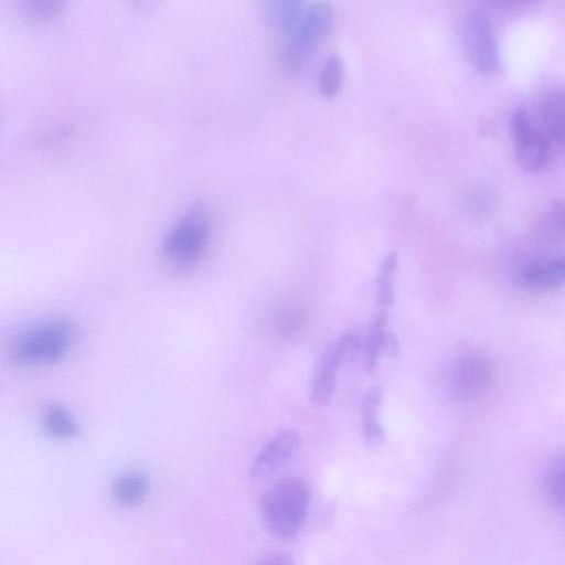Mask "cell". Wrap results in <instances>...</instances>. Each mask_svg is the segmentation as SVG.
<instances>
[{
    "instance_id": "cell-1",
    "label": "cell",
    "mask_w": 565,
    "mask_h": 565,
    "mask_svg": "<svg viewBox=\"0 0 565 565\" xmlns=\"http://www.w3.org/2000/svg\"><path fill=\"white\" fill-rule=\"evenodd\" d=\"M310 499V488L303 480L286 477L275 481L260 500L265 526L281 540L297 536L306 521Z\"/></svg>"
},
{
    "instance_id": "cell-2",
    "label": "cell",
    "mask_w": 565,
    "mask_h": 565,
    "mask_svg": "<svg viewBox=\"0 0 565 565\" xmlns=\"http://www.w3.org/2000/svg\"><path fill=\"white\" fill-rule=\"evenodd\" d=\"M334 13L327 2L308 4L297 25L285 36L279 62L288 75L299 73L332 28Z\"/></svg>"
},
{
    "instance_id": "cell-3",
    "label": "cell",
    "mask_w": 565,
    "mask_h": 565,
    "mask_svg": "<svg viewBox=\"0 0 565 565\" xmlns=\"http://www.w3.org/2000/svg\"><path fill=\"white\" fill-rule=\"evenodd\" d=\"M73 340V324L55 318L19 334L11 343L10 353L19 364H54L67 354Z\"/></svg>"
},
{
    "instance_id": "cell-4",
    "label": "cell",
    "mask_w": 565,
    "mask_h": 565,
    "mask_svg": "<svg viewBox=\"0 0 565 565\" xmlns=\"http://www.w3.org/2000/svg\"><path fill=\"white\" fill-rule=\"evenodd\" d=\"M211 237V225L203 210L185 212L169 230L162 242L166 259L177 268H189L200 260Z\"/></svg>"
},
{
    "instance_id": "cell-5",
    "label": "cell",
    "mask_w": 565,
    "mask_h": 565,
    "mask_svg": "<svg viewBox=\"0 0 565 565\" xmlns=\"http://www.w3.org/2000/svg\"><path fill=\"white\" fill-rule=\"evenodd\" d=\"M510 126L520 166L532 172L544 169L550 162L553 143L541 121L519 109L512 115Z\"/></svg>"
},
{
    "instance_id": "cell-6",
    "label": "cell",
    "mask_w": 565,
    "mask_h": 565,
    "mask_svg": "<svg viewBox=\"0 0 565 565\" xmlns=\"http://www.w3.org/2000/svg\"><path fill=\"white\" fill-rule=\"evenodd\" d=\"M461 38L470 63L482 73L494 72L500 64L499 45L489 18L481 11H468L461 23Z\"/></svg>"
},
{
    "instance_id": "cell-7",
    "label": "cell",
    "mask_w": 565,
    "mask_h": 565,
    "mask_svg": "<svg viewBox=\"0 0 565 565\" xmlns=\"http://www.w3.org/2000/svg\"><path fill=\"white\" fill-rule=\"evenodd\" d=\"M493 367L491 361L480 353L460 356L450 372V386L460 399L471 401L482 396L491 386Z\"/></svg>"
},
{
    "instance_id": "cell-8",
    "label": "cell",
    "mask_w": 565,
    "mask_h": 565,
    "mask_svg": "<svg viewBox=\"0 0 565 565\" xmlns=\"http://www.w3.org/2000/svg\"><path fill=\"white\" fill-rule=\"evenodd\" d=\"M300 436L292 429H284L276 434L255 457L249 476L254 480L274 475L285 466L298 451Z\"/></svg>"
},
{
    "instance_id": "cell-9",
    "label": "cell",
    "mask_w": 565,
    "mask_h": 565,
    "mask_svg": "<svg viewBox=\"0 0 565 565\" xmlns=\"http://www.w3.org/2000/svg\"><path fill=\"white\" fill-rule=\"evenodd\" d=\"M343 358L335 341L330 343L321 354L311 382V402L318 406H326L330 403L337 381V373Z\"/></svg>"
},
{
    "instance_id": "cell-10",
    "label": "cell",
    "mask_w": 565,
    "mask_h": 565,
    "mask_svg": "<svg viewBox=\"0 0 565 565\" xmlns=\"http://www.w3.org/2000/svg\"><path fill=\"white\" fill-rule=\"evenodd\" d=\"M520 285L532 291H547L565 285V257H553L526 265L519 275Z\"/></svg>"
},
{
    "instance_id": "cell-11",
    "label": "cell",
    "mask_w": 565,
    "mask_h": 565,
    "mask_svg": "<svg viewBox=\"0 0 565 565\" xmlns=\"http://www.w3.org/2000/svg\"><path fill=\"white\" fill-rule=\"evenodd\" d=\"M540 121L552 143L565 151V89L554 90L545 97Z\"/></svg>"
},
{
    "instance_id": "cell-12",
    "label": "cell",
    "mask_w": 565,
    "mask_h": 565,
    "mask_svg": "<svg viewBox=\"0 0 565 565\" xmlns=\"http://www.w3.org/2000/svg\"><path fill=\"white\" fill-rule=\"evenodd\" d=\"M382 404V388L371 386L362 401V436L365 445L372 449L380 447L384 441V431L379 422Z\"/></svg>"
},
{
    "instance_id": "cell-13",
    "label": "cell",
    "mask_w": 565,
    "mask_h": 565,
    "mask_svg": "<svg viewBox=\"0 0 565 565\" xmlns=\"http://www.w3.org/2000/svg\"><path fill=\"white\" fill-rule=\"evenodd\" d=\"M308 4L299 0L269 1L266 15L270 26L286 36L300 21Z\"/></svg>"
},
{
    "instance_id": "cell-14",
    "label": "cell",
    "mask_w": 565,
    "mask_h": 565,
    "mask_svg": "<svg viewBox=\"0 0 565 565\" xmlns=\"http://www.w3.org/2000/svg\"><path fill=\"white\" fill-rule=\"evenodd\" d=\"M149 492L148 479L136 471L125 472L118 476L111 486L115 500L126 508L139 505Z\"/></svg>"
},
{
    "instance_id": "cell-15",
    "label": "cell",
    "mask_w": 565,
    "mask_h": 565,
    "mask_svg": "<svg viewBox=\"0 0 565 565\" xmlns=\"http://www.w3.org/2000/svg\"><path fill=\"white\" fill-rule=\"evenodd\" d=\"M386 327L387 316L385 311L374 315L370 321L364 350L365 367L370 373L375 370L382 352H387L392 334L387 332Z\"/></svg>"
},
{
    "instance_id": "cell-16",
    "label": "cell",
    "mask_w": 565,
    "mask_h": 565,
    "mask_svg": "<svg viewBox=\"0 0 565 565\" xmlns=\"http://www.w3.org/2000/svg\"><path fill=\"white\" fill-rule=\"evenodd\" d=\"M44 431L55 439H71L81 435V427L72 415L60 404H49L42 414Z\"/></svg>"
},
{
    "instance_id": "cell-17",
    "label": "cell",
    "mask_w": 565,
    "mask_h": 565,
    "mask_svg": "<svg viewBox=\"0 0 565 565\" xmlns=\"http://www.w3.org/2000/svg\"><path fill=\"white\" fill-rule=\"evenodd\" d=\"M398 258L395 252L387 254L381 263L377 274V297L380 305L386 309L391 307L395 298V277Z\"/></svg>"
},
{
    "instance_id": "cell-18",
    "label": "cell",
    "mask_w": 565,
    "mask_h": 565,
    "mask_svg": "<svg viewBox=\"0 0 565 565\" xmlns=\"http://www.w3.org/2000/svg\"><path fill=\"white\" fill-rule=\"evenodd\" d=\"M344 67L342 60L337 54L329 55L318 75V88L327 98L333 97L341 88Z\"/></svg>"
},
{
    "instance_id": "cell-19",
    "label": "cell",
    "mask_w": 565,
    "mask_h": 565,
    "mask_svg": "<svg viewBox=\"0 0 565 565\" xmlns=\"http://www.w3.org/2000/svg\"><path fill=\"white\" fill-rule=\"evenodd\" d=\"M545 492L555 509L565 514V456L547 471Z\"/></svg>"
},
{
    "instance_id": "cell-20",
    "label": "cell",
    "mask_w": 565,
    "mask_h": 565,
    "mask_svg": "<svg viewBox=\"0 0 565 565\" xmlns=\"http://www.w3.org/2000/svg\"><path fill=\"white\" fill-rule=\"evenodd\" d=\"M337 342L339 344L343 362L353 361L360 348L358 335L353 332H345L337 339Z\"/></svg>"
},
{
    "instance_id": "cell-21",
    "label": "cell",
    "mask_w": 565,
    "mask_h": 565,
    "mask_svg": "<svg viewBox=\"0 0 565 565\" xmlns=\"http://www.w3.org/2000/svg\"><path fill=\"white\" fill-rule=\"evenodd\" d=\"M551 217L556 230L565 234V203L555 204Z\"/></svg>"
},
{
    "instance_id": "cell-22",
    "label": "cell",
    "mask_w": 565,
    "mask_h": 565,
    "mask_svg": "<svg viewBox=\"0 0 565 565\" xmlns=\"http://www.w3.org/2000/svg\"><path fill=\"white\" fill-rule=\"evenodd\" d=\"M260 565H294L289 556L282 553H273L268 555Z\"/></svg>"
}]
</instances>
